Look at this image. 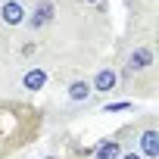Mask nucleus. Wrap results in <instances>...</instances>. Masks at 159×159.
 Masks as SVG:
<instances>
[{"label":"nucleus","instance_id":"obj_9","mask_svg":"<svg viewBox=\"0 0 159 159\" xmlns=\"http://www.w3.org/2000/svg\"><path fill=\"white\" fill-rule=\"evenodd\" d=\"M134 109V103H106V112H128Z\"/></svg>","mask_w":159,"mask_h":159},{"label":"nucleus","instance_id":"obj_8","mask_svg":"<svg viewBox=\"0 0 159 159\" xmlns=\"http://www.w3.org/2000/svg\"><path fill=\"white\" fill-rule=\"evenodd\" d=\"M88 156H91V150H81V147H75V143L69 147V159H88Z\"/></svg>","mask_w":159,"mask_h":159},{"label":"nucleus","instance_id":"obj_5","mask_svg":"<svg viewBox=\"0 0 159 159\" xmlns=\"http://www.w3.org/2000/svg\"><path fill=\"white\" fill-rule=\"evenodd\" d=\"M91 91L94 94H116L119 91V72L116 66H100L97 75L91 78Z\"/></svg>","mask_w":159,"mask_h":159},{"label":"nucleus","instance_id":"obj_11","mask_svg":"<svg viewBox=\"0 0 159 159\" xmlns=\"http://www.w3.org/2000/svg\"><path fill=\"white\" fill-rule=\"evenodd\" d=\"M41 159H62V156H41Z\"/></svg>","mask_w":159,"mask_h":159},{"label":"nucleus","instance_id":"obj_4","mask_svg":"<svg viewBox=\"0 0 159 159\" xmlns=\"http://www.w3.org/2000/svg\"><path fill=\"white\" fill-rule=\"evenodd\" d=\"M122 153H125V140H122V131H116L112 137H103L94 143L91 159H119Z\"/></svg>","mask_w":159,"mask_h":159},{"label":"nucleus","instance_id":"obj_7","mask_svg":"<svg viewBox=\"0 0 159 159\" xmlns=\"http://www.w3.org/2000/svg\"><path fill=\"white\" fill-rule=\"evenodd\" d=\"M91 97H94V91H91V81H88V78H78V81L69 84V100H72V103H88Z\"/></svg>","mask_w":159,"mask_h":159},{"label":"nucleus","instance_id":"obj_3","mask_svg":"<svg viewBox=\"0 0 159 159\" xmlns=\"http://www.w3.org/2000/svg\"><path fill=\"white\" fill-rule=\"evenodd\" d=\"M28 22V7L22 0H0V25L3 28H22Z\"/></svg>","mask_w":159,"mask_h":159},{"label":"nucleus","instance_id":"obj_12","mask_svg":"<svg viewBox=\"0 0 159 159\" xmlns=\"http://www.w3.org/2000/svg\"><path fill=\"white\" fill-rule=\"evenodd\" d=\"M84 3H100V0H84Z\"/></svg>","mask_w":159,"mask_h":159},{"label":"nucleus","instance_id":"obj_6","mask_svg":"<svg viewBox=\"0 0 159 159\" xmlns=\"http://www.w3.org/2000/svg\"><path fill=\"white\" fill-rule=\"evenodd\" d=\"M47 88V69L44 66H28L22 72V91H44Z\"/></svg>","mask_w":159,"mask_h":159},{"label":"nucleus","instance_id":"obj_2","mask_svg":"<svg viewBox=\"0 0 159 159\" xmlns=\"http://www.w3.org/2000/svg\"><path fill=\"white\" fill-rule=\"evenodd\" d=\"M134 150L143 159H159V125L153 116H143L134 122Z\"/></svg>","mask_w":159,"mask_h":159},{"label":"nucleus","instance_id":"obj_10","mask_svg":"<svg viewBox=\"0 0 159 159\" xmlns=\"http://www.w3.org/2000/svg\"><path fill=\"white\" fill-rule=\"evenodd\" d=\"M119 159H143V156H140V153H137V150H125V153H122V156H119Z\"/></svg>","mask_w":159,"mask_h":159},{"label":"nucleus","instance_id":"obj_1","mask_svg":"<svg viewBox=\"0 0 159 159\" xmlns=\"http://www.w3.org/2000/svg\"><path fill=\"white\" fill-rule=\"evenodd\" d=\"M44 134V109L28 100H0V159H10Z\"/></svg>","mask_w":159,"mask_h":159}]
</instances>
